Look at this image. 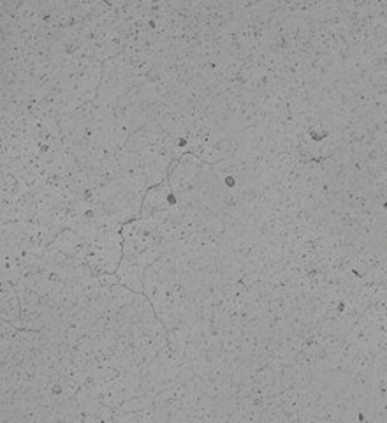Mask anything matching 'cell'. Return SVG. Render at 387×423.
Here are the masks:
<instances>
[{
  "mask_svg": "<svg viewBox=\"0 0 387 423\" xmlns=\"http://www.w3.org/2000/svg\"><path fill=\"white\" fill-rule=\"evenodd\" d=\"M144 274H147L144 267L133 263L125 257H122L118 270H116V277H118L120 284L136 291V293H143L144 291Z\"/></svg>",
  "mask_w": 387,
  "mask_h": 423,
  "instance_id": "cell-1",
  "label": "cell"
},
{
  "mask_svg": "<svg viewBox=\"0 0 387 423\" xmlns=\"http://www.w3.org/2000/svg\"><path fill=\"white\" fill-rule=\"evenodd\" d=\"M137 293L136 291L129 290L127 286H123V284H115V286L111 288V311H122V309L129 307L130 304H133L134 300H136Z\"/></svg>",
  "mask_w": 387,
  "mask_h": 423,
  "instance_id": "cell-2",
  "label": "cell"
}]
</instances>
